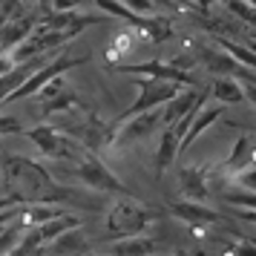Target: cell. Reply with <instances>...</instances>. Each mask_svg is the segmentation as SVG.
Returning <instances> with one entry per match:
<instances>
[{
    "label": "cell",
    "instance_id": "6da1fadb",
    "mask_svg": "<svg viewBox=\"0 0 256 256\" xmlns=\"http://www.w3.org/2000/svg\"><path fill=\"white\" fill-rule=\"evenodd\" d=\"M6 198L14 204H58L66 198V190L52 178L44 164L26 156H6L0 164Z\"/></svg>",
    "mask_w": 256,
    "mask_h": 256
},
{
    "label": "cell",
    "instance_id": "7a4b0ae2",
    "mask_svg": "<svg viewBox=\"0 0 256 256\" xmlns=\"http://www.w3.org/2000/svg\"><path fill=\"white\" fill-rule=\"evenodd\" d=\"M156 219H158V210L147 208L144 202L132 198L130 193H121V196L110 204V213H106V230H110L112 239L144 236V230H147Z\"/></svg>",
    "mask_w": 256,
    "mask_h": 256
},
{
    "label": "cell",
    "instance_id": "3957f363",
    "mask_svg": "<svg viewBox=\"0 0 256 256\" xmlns=\"http://www.w3.org/2000/svg\"><path fill=\"white\" fill-rule=\"evenodd\" d=\"M95 6L101 9V12L112 14V18H121V20H127V24L136 26V32L141 35H147L152 44H162L167 38H173V26L167 18H152V14H136L130 12L124 3H118V0H95Z\"/></svg>",
    "mask_w": 256,
    "mask_h": 256
},
{
    "label": "cell",
    "instance_id": "277c9868",
    "mask_svg": "<svg viewBox=\"0 0 256 256\" xmlns=\"http://www.w3.org/2000/svg\"><path fill=\"white\" fill-rule=\"evenodd\" d=\"M70 136L84 144V150L92 152V156H104L106 150H112V141H116V127L112 124H106L104 118H98L95 112H86L81 118V124L78 127H70Z\"/></svg>",
    "mask_w": 256,
    "mask_h": 256
},
{
    "label": "cell",
    "instance_id": "5b68a950",
    "mask_svg": "<svg viewBox=\"0 0 256 256\" xmlns=\"http://www.w3.org/2000/svg\"><path fill=\"white\" fill-rule=\"evenodd\" d=\"M90 58H70V55H55V58L49 60L46 66H40V70H35L29 78H26L18 90H14L3 104H14V101H20V98H29V95H35L44 84H49L52 78H58V75H64V72L75 70V66H81V64H86Z\"/></svg>",
    "mask_w": 256,
    "mask_h": 256
},
{
    "label": "cell",
    "instance_id": "8992f818",
    "mask_svg": "<svg viewBox=\"0 0 256 256\" xmlns=\"http://www.w3.org/2000/svg\"><path fill=\"white\" fill-rule=\"evenodd\" d=\"M136 84H138V98L132 101V106H127V110L118 116V121H127V118L138 116V112H147V110H158V106L167 104V101L182 90V86H176V84L156 81V78H138Z\"/></svg>",
    "mask_w": 256,
    "mask_h": 256
},
{
    "label": "cell",
    "instance_id": "52a82bcc",
    "mask_svg": "<svg viewBox=\"0 0 256 256\" xmlns=\"http://www.w3.org/2000/svg\"><path fill=\"white\" fill-rule=\"evenodd\" d=\"M75 173H78V178H81L90 190H98V193H127L124 182H121L98 156H92V152H86V156L78 158V170H75Z\"/></svg>",
    "mask_w": 256,
    "mask_h": 256
},
{
    "label": "cell",
    "instance_id": "ba28073f",
    "mask_svg": "<svg viewBox=\"0 0 256 256\" xmlns=\"http://www.w3.org/2000/svg\"><path fill=\"white\" fill-rule=\"evenodd\" d=\"M112 127H116L112 147H124V144H136V141L156 136L158 127H162V116H158V110H147V112H138V116L127 118V121H118Z\"/></svg>",
    "mask_w": 256,
    "mask_h": 256
},
{
    "label": "cell",
    "instance_id": "9c48e42d",
    "mask_svg": "<svg viewBox=\"0 0 256 256\" xmlns=\"http://www.w3.org/2000/svg\"><path fill=\"white\" fill-rule=\"evenodd\" d=\"M24 136L32 141L46 158H70V156H75V147L70 144V138H66L64 132H58L55 127H49V124L24 130Z\"/></svg>",
    "mask_w": 256,
    "mask_h": 256
},
{
    "label": "cell",
    "instance_id": "30bf717a",
    "mask_svg": "<svg viewBox=\"0 0 256 256\" xmlns=\"http://www.w3.org/2000/svg\"><path fill=\"white\" fill-rule=\"evenodd\" d=\"M124 72H132L138 78H156V81H167V84H176V86H196V78L190 72H182V70H173L170 64H162V60H147V64H132V66H121Z\"/></svg>",
    "mask_w": 256,
    "mask_h": 256
},
{
    "label": "cell",
    "instance_id": "8fae6325",
    "mask_svg": "<svg viewBox=\"0 0 256 256\" xmlns=\"http://www.w3.org/2000/svg\"><path fill=\"white\" fill-rule=\"evenodd\" d=\"M38 18L40 14H18L14 20H9L6 26H0V55H9L18 44H24L26 38L35 32Z\"/></svg>",
    "mask_w": 256,
    "mask_h": 256
},
{
    "label": "cell",
    "instance_id": "7c38bea8",
    "mask_svg": "<svg viewBox=\"0 0 256 256\" xmlns=\"http://www.w3.org/2000/svg\"><path fill=\"white\" fill-rule=\"evenodd\" d=\"M170 213H173L176 219H182V222H187V224H193V228L216 224V222L222 219L216 210L204 208L202 202H187V198H182V202H173V204H170Z\"/></svg>",
    "mask_w": 256,
    "mask_h": 256
},
{
    "label": "cell",
    "instance_id": "4fadbf2b",
    "mask_svg": "<svg viewBox=\"0 0 256 256\" xmlns=\"http://www.w3.org/2000/svg\"><path fill=\"white\" fill-rule=\"evenodd\" d=\"M222 116H224V106H222V104L208 106V110L202 106V110H198V116L193 118V121H190V127H187V132L182 136V141H178V156H182V152H184L187 147H190V144H193V141H196L198 136H202V132H204V130H210V127H213V124H216V121H219Z\"/></svg>",
    "mask_w": 256,
    "mask_h": 256
},
{
    "label": "cell",
    "instance_id": "5bb4252c",
    "mask_svg": "<svg viewBox=\"0 0 256 256\" xmlns=\"http://www.w3.org/2000/svg\"><path fill=\"white\" fill-rule=\"evenodd\" d=\"M178 190L187 202H204L210 196V184L204 178V170L198 167H184L178 170Z\"/></svg>",
    "mask_w": 256,
    "mask_h": 256
},
{
    "label": "cell",
    "instance_id": "9a60e30c",
    "mask_svg": "<svg viewBox=\"0 0 256 256\" xmlns=\"http://www.w3.org/2000/svg\"><path fill=\"white\" fill-rule=\"evenodd\" d=\"M196 98H198L196 90H178L167 104H162V112H158V116H162V124H164V127L178 124V121L187 116V110L196 104Z\"/></svg>",
    "mask_w": 256,
    "mask_h": 256
},
{
    "label": "cell",
    "instance_id": "2e32d148",
    "mask_svg": "<svg viewBox=\"0 0 256 256\" xmlns=\"http://www.w3.org/2000/svg\"><path fill=\"white\" fill-rule=\"evenodd\" d=\"M248 167H254V136H239V141L233 144L230 156H228V162L222 167V173L233 178L236 173H242Z\"/></svg>",
    "mask_w": 256,
    "mask_h": 256
},
{
    "label": "cell",
    "instance_id": "e0dca14e",
    "mask_svg": "<svg viewBox=\"0 0 256 256\" xmlns=\"http://www.w3.org/2000/svg\"><path fill=\"white\" fill-rule=\"evenodd\" d=\"M158 254V242L150 236H124L116 244H110L106 256H152Z\"/></svg>",
    "mask_w": 256,
    "mask_h": 256
},
{
    "label": "cell",
    "instance_id": "ac0fdd59",
    "mask_svg": "<svg viewBox=\"0 0 256 256\" xmlns=\"http://www.w3.org/2000/svg\"><path fill=\"white\" fill-rule=\"evenodd\" d=\"M90 248V242L84 239L81 228H72V230L60 233V236H55L49 244H44V254H66V256H78L84 254Z\"/></svg>",
    "mask_w": 256,
    "mask_h": 256
},
{
    "label": "cell",
    "instance_id": "d6986e66",
    "mask_svg": "<svg viewBox=\"0 0 256 256\" xmlns=\"http://www.w3.org/2000/svg\"><path fill=\"white\" fill-rule=\"evenodd\" d=\"M176 156H178V136L173 132V127H164V132L158 136V150H156V173H167Z\"/></svg>",
    "mask_w": 256,
    "mask_h": 256
},
{
    "label": "cell",
    "instance_id": "ffe728a7",
    "mask_svg": "<svg viewBox=\"0 0 256 256\" xmlns=\"http://www.w3.org/2000/svg\"><path fill=\"white\" fill-rule=\"evenodd\" d=\"M72 228H81V219H78V216H70V213H60V216L44 222V224H38V228H32V230L40 236V242H44V244H49L55 236L72 230Z\"/></svg>",
    "mask_w": 256,
    "mask_h": 256
},
{
    "label": "cell",
    "instance_id": "44dd1931",
    "mask_svg": "<svg viewBox=\"0 0 256 256\" xmlns=\"http://www.w3.org/2000/svg\"><path fill=\"white\" fill-rule=\"evenodd\" d=\"M81 106V98L75 95V90H70V86H64L58 95H52L49 101H44V118H52L58 116V112H70V110H78Z\"/></svg>",
    "mask_w": 256,
    "mask_h": 256
},
{
    "label": "cell",
    "instance_id": "7402d4cb",
    "mask_svg": "<svg viewBox=\"0 0 256 256\" xmlns=\"http://www.w3.org/2000/svg\"><path fill=\"white\" fill-rule=\"evenodd\" d=\"M210 92H213V98H216L222 106L242 104V101H244L242 86L233 81V78H216V81H213V86H210Z\"/></svg>",
    "mask_w": 256,
    "mask_h": 256
},
{
    "label": "cell",
    "instance_id": "603a6c76",
    "mask_svg": "<svg viewBox=\"0 0 256 256\" xmlns=\"http://www.w3.org/2000/svg\"><path fill=\"white\" fill-rule=\"evenodd\" d=\"M216 40V46L224 52V55H230L236 64H242V66H248V70H254V64H256V58H254V49H248V46H239L236 40H228L224 35H216L213 38Z\"/></svg>",
    "mask_w": 256,
    "mask_h": 256
},
{
    "label": "cell",
    "instance_id": "cb8c5ba5",
    "mask_svg": "<svg viewBox=\"0 0 256 256\" xmlns=\"http://www.w3.org/2000/svg\"><path fill=\"white\" fill-rule=\"evenodd\" d=\"M222 6H224V9H230L239 20L254 24V3H248V0H222Z\"/></svg>",
    "mask_w": 256,
    "mask_h": 256
},
{
    "label": "cell",
    "instance_id": "d4e9b609",
    "mask_svg": "<svg viewBox=\"0 0 256 256\" xmlns=\"http://www.w3.org/2000/svg\"><path fill=\"white\" fill-rule=\"evenodd\" d=\"M20 233H24V228H20V222H14V224H9L6 230L0 233V256H6L9 250H12L14 244H18V239H20Z\"/></svg>",
    "mask_w": 256,
    "mask_h": 256
},
{
    "label": "cell",
    "instance_id": "484cf974",
    "mask_svg": "<svg viewBox=\"0 0 256 256\" xmlns=\"http://www.w3.org/2000/svg\"><path fill=\"white\" fill-rule=\"evenodd\" d=\"M20 9H24L20 0H0V26H6L9 20H14L20 14Z\"/></svg>",
    "mask_w": 256,
    "mask_h": 256
},
{
    "label": "cell",
    "instance_id": "4316f807",
    "mask_svg": "<svg viewBox=\"0 0 256 256\" xmlns=\"http://www.w3.org/2000/svg\"><path fill=\"white\" fill-rule=\"evenodd\" d=\"M20 213H24V204H9V208L0 210V233L6 230L9 224H14V222L20 219Z\"/></svg>",
    "mask_w": 256,
    "mask_h": 256
},
{
    "label": "cell",
    "instance_id": "83f0119b",
    "mask_svg": "<svg viewBox=\"0 0 256 256\" xmlns=\"http://www.w3.org/2000/svg\"><path fill=\"white\" fill-rule=\"evenodd\" d=\"M24 124H20V118L14 116H0V136H18V132H24Z\"/></svg>",
    "mask_w": 256,
    "mask_h": 256
},
{
    "label": "cell",
    "instance_id": "f1b7e54d",
    "mask_svg": "<svg viewBox=\"0 0 256 256\" xmlns=\"http://www.w3.org/2000/svg\"><path fill=\"white\" fill-rule=\"evenodd\" d=\"M64 86H66V84H64V75H58V78H52L49 84H44L35 95H40V101H49V98H52V95H58Z\"/></svg>",
    "mask_w": 256,
    "mask_h": 256
},
{
    "label": "cell",
    "instance_id": "f546056e",
    "mask_svg": "<svg viewBox=\"0 0 256 256\" xmlns=\"http://www.w3.org/2000/svg\"><path fill=\"white\" fill-rule=\"evenodd\" d=\"M233 178H236L239 190H248V193H254V184H256V173H254V167H248V170H242V173H236Z\"/></svg>",
    "mask_w": 256,
    "mask_h": 256
},
{
    "label": "cell",
    "instance_id": "4dcf8cb0",
    "mask_svg": "<svg viewBox=\"0 0 256 256\" xmlns=\"http://www.w3.org/2000/svg\"><path fill=\"white\" fill-rule=\"evenodd\" d=\"M124 6H127L130 12H136V14H152L156 0H124Z\"/></svg>",
    "mask_w": 256,
    "mask_h": 256
},
{
    "label": "cell",
    "instance_id": "1f68e13d",
    "mask_svg": "<svg viewBox=\"0 0 256 256\" xmlns=\"http://www.w3.org/2000/svg\"><path fill=\"white\" fill-rule=\"evenodd\" d=\"M84 0H52V12H75Z\"/></svg>",
    "mask_w": 256,
    "mask_h": 256
},
{
    "label": "cell",
    "instance_id": "d6a6232c",
    "mask_svg": "<svg viewBox=\"0 0 256 256\" xmlns=\"http://www.w3.org/2000/svg\"><path fill=\"white\" fill-rule=\"evenodd\" d=\"M233 256H256L254 242H242V244H236V248H233Z\"/></svg>",
    "mask_w": 256,
    "mask_h": 256
},
{
    "label": "cell",
    "instance_id": "836d02e7",
    "mask_svg": "<svg viewBox=\"0 0 256 256\" xmlns=\"http://www.w3.org/2000/svg\"><path fill=\"white\" fill-rule=\"evenodd\" d=\"M12 66H14V64L9 60V55H0V75H3V72H9Z\"/></svg>",
    "mask_w": 256,
    "mask_h": 256
},
{
    "label": "cell",
    "instance_id": "e575fe53",
    "mask_svg": "<svg viewBox=\"0 0 256 256\" xmlns=\"http://www.w3.org/2000/svg\"><path fill=\"white\" fill-rule=\"evenodd\" d=\"M9 204H14V202H12V198H6V196H3V198H0V210H3V208H9Z\"/></svg>",
    "mask_w": 256,
    "mask_h": 256
},
{
    "label": "cell",
    "instance_id": "d590c367",
    "mask_svg": "<svg viewBox=\"0 0 256 256\" xmlns=\"http://www.w3.org/2000/svg\"><path fill=\"white\" fill-rule=\"evenodd\" d=\"M20 3H24V6H35L38 0H20Z\"/></svg>",
    "mask_w": 256,
    "mask_h": 256
},
{
    "label": "cell",
    "instance_id": "8d00e7d4",
    "mask_svg": "<svg viewBox=\"0 0 256 256\" xmlns=\"http://www.w3.org/2000/svg\"><path fill=\"white\" fill-rule=\"evenodd\" d=\"M219 3H222V0H219Z\"/></svg>",
    "mask_w": 256,
    "mask_h": 256
}]
</instances>
